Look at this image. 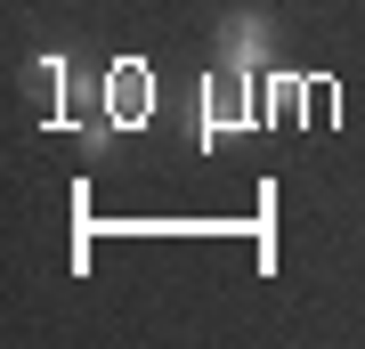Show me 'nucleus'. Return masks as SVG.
Segmentation results:
<instances>
[{
    "instance_id": "nucleus-2",
    "label": "nucleus",
    "mask_w": 365,
    "mask_h": 349,
    "mask_svg": "<svg viewBox=\"0 0 365 349\" xmlns=\"http://www.w3.org/2000/svg\"><path fill=\"white\" fill-rule=\"evenodd\" d=\"M268 41H276V25H268L260 9H227V25H220V65L260 74V65H268Z\"/></svg>"
},
{
    "instance_id": "nucleus-1",
    "label": "nucleus",
    "mask_w": 365,
    "mask_h": 349,
    "mask_svg": "<svg viewBox=\"0 0 365 349\" xmlns=\"http://www.w3.org/2000/svg\"><path fill=\"white\" fill-rule=\"evenodd\" d=\"M195 146H220V138H244V130H260V106H252V74H235V65H220V74H203L195 90Z\"/></svg>"
},
{
    "instance_id": "nucleus-3",
    "label": "nucleus",
    "mask_w": 365,
    "mask_h": 349,
    "mask_svg": "<svg viewBox=\"0 0 365 349\" xmlns=\"http://www.w3.org/2000/svg\"><path fill=\"white\" fill-rule=\"evenodd\" d=\"M122 106H114V122H138V114H155V74H138V65H122Z\"/></svg>"
}]
</instances>
